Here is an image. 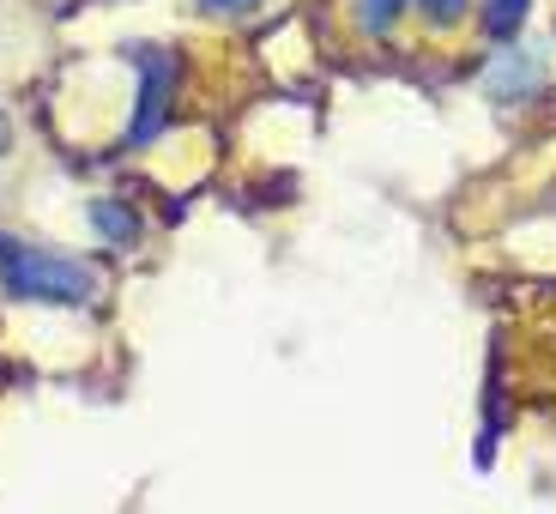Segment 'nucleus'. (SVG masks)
Returning a JSON list of instances; mask_svg holds the SVG:
<instances>
[{
    "label": "nucleus",
    "mask_w": 556,
    "mask_h": 514,
    "mask_svg": "<svg viewBox=\"0 0 556 514\" xmlns=\"http://www.w3.org/2000/svg\"><path fill=\"white\" fill-rule=\"evenodd\" d=\"M0 285L18 297V303H91L98 297V273L91 261H73L61 249H42V242H18L0 230Z\"/></svg>",
    "instance_id": "1"
},
{
    "label": "nucleus",
    "mask_w": 556,
    "mask_h": 514,
    "mask_svg": "<svg viewBox=\"0 0 556 514\" xmlns=\"http://www.w3.org/2000/svg\"><path fill=\"white\" fill-rule=\"evenodd\" d=\"M169 85H176V55H157V49H146V42H139V98H146V110H139L134 139H146L157 122H164Z\"/></svg>",
    "instance_id": "2"
},
{
    "label": "nucleus",
    "mask_w": 556,
    "mask_h": 514,
    "mask_svg": "<svg viewBox=\"0 0 556 514\" xmlns=\"http://www.w3.org/2000/svg\"><path fill=\"white\" fill-rule=\"evenodd\" d=\"M527 7H532V0H484V30H490V37H515V30H520V18H527Z\"/></svg>",
    "instance_id": "3"
},
{
    "label": "nucleus",
    "mask_w": 556,
    "mask_h": 514,
    "mask_svg": "<svg viewBox=\"0 0 556 514\" xmlns=\"http://www.w3.org/2000/svg\"><path fill=\"white\" fill-rule=\"evenodd\" d=\"M405 7H412V0H357V18H363V30H369V37H388L393 18H400Z\"/></svg>",
    "instance_id": "4"
},
{
    "label": "nucleus",
    "mask_w": 556,
    "mask_h": 514,
    "mask_svg": "<svg viewBox=\"0 0 556 514\" xmlns=\"http://www.w3.org/2000/svg\"><path fill=\"white\" fill-rule=\"evenodd\" d=\"M91 218H98V230H103V237H115V242H134V237H139V218H134L127 206L98 200V206H91Z\"/></svg>",
    "instance_id": "5"
},
{
    "label": "nucleus",
    "mask_w": 556,
    "mask_h": 514,
    "mask_svg": "<svg viewBox=\"0 0 556 514\" xmlns=\"http://www.w3.org/2000/svg\"><path fill=\"white\" fill-rule=\"evenodd\" d=\"M417 13L430 18V25H459L466 18V0H417Z\"/></svg>",
    "instance_id": "6"
},
{
    "label": "nucleus",
    "mask_w": 556,
    "mask_h": 514,
    "mask_svg": "<svg viewBox=\"0 0 556 514\" xmlns=\"http://www.w3.org/2000/svg\"><path fill=\"white\" fill-rule=\"evenodd\" d=\"M206 13H242V7H254V0H200Z\"/></svg>",
    "instance_id": "7"
},
{
    "label": "nucleus",
    "mask_w": 556,
    "mask_h": 514,
    "mask_svg": "<svg viewBox=\"0 0 556 514\" xmlns=\"http://www.w3.org/2000/svg\"><path fill=\"white\" fill-rule=\"evenodd\" d=\"M7 139H13V127H7V115H0V152H7Z\"/></svg>",
    "instance_id": "8"
}]
</instances>
